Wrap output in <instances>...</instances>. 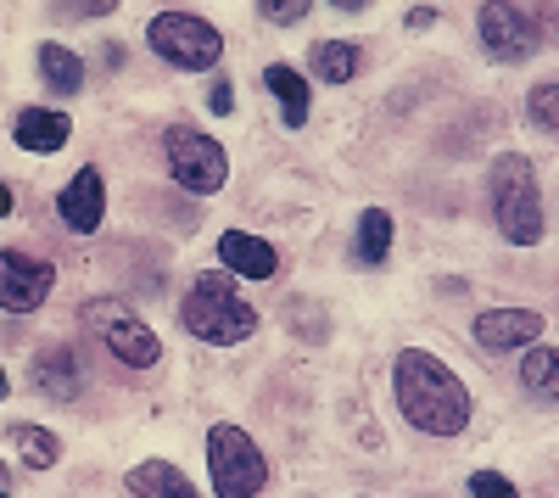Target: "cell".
<instances>
[{"label": "cell", "mask_w": 559, "mask_h": 498, "mask_svg": "<svg viewBox=\"0 0 559 498\" xmlns=\"http://www.w3.org/2000/svg\"><path fill=\"white\" fill-rule=\"evenodd\" d=\"M392 387H397V410L414 431L426 437H459L471 426V387L459 381L453 365H442L426 347H403L392 365Z\"/></svg>", "instance_id": "cell-1"}, {"label": "cell", "mask_w": 559, "mask_h": 498, "mask_svg": "<svg viewBox=\"0 0 559 498\" xmlns=\"http://www.w3.org/2000/svg\"><path fill=\"white\" fill-rule=\"evenodd\" d=\"M179 325L213 347H236L258 331V308L247 297H236V275L229 269H207V275L191 281V297L179 303Z\"/></svg>", "instance_id": "cell-2"}, {"label": "cell", "mask_w": 559, "mask_h": 498, "mask_svg": "<svg viewBox=\"0 0 559 498\" xmlns=\"http://www.w3.org/2000/svg\"><path fill=\"white\" fill-rule=\"evenodd\" d=\"M487 202H492V218H498V236L509 247H537L543 241V186H537V168L521 152L492 157Z\"/></svg>", "instance_id": "cell-3"}, {"label": "cell", "mask_w": 559, "mask_h": 498, "mask_svg": "<svg viewBox=\"0 0 559 498\" xmlns=\"http://www.w3.org/2000/svg\"><path fill=\"white\" fill-rule=\"evenodd\" d=\"M207 476L218 498H258L269 482V460L258 454V442L241 426H213L207 431Z\"/></svg>", "instance_id": "cell-4"}, {"label": "cell", "mask_w": 559, "mask_h": 498, "mask_svg": "<svg viewBox=\"0 0 559 498\" xmlns=\"http://www.w3.org/2000/svg\"><path fill=\"white\" fill-rule=\"evenodd\" d=\"M146 39L168 68H185V73H207L224 57V34L213 23H202L197 12H157L146 23Z\"/></svg>", "instance_id": "cell-5"}, {"label": "cell", "mask_w": 559, "mask_h": 498, "mask_svg": "<svg viewBox=\"0 0 559 498\" xmlns=\"http://www.w3.org/2000/svg\"><path fill=\"white\" fill-rule=\"evenodd\" d=\"M84 325L96 331V336L107 342V353L123 358L129 370H152L157 358H163L157 331L140 320V313H134L123 297H96V303H84Z\"/></svg>", "instance_id": "cell-6"}, {"label": "cell", "mask_w": 559, "mask_h": 498, "mask_svg": "<svg viewBox=\"0 0 559 498\" xmlns=\"http://www.w3.org/2000/svg\"><path fill=\"white\" fill-rule=\"evenodd\" d=\"M163 152H168V174H174V186H179V191H191V197H213V191H224L229 157H224V146L213 141V134L174 123V129L163 134Z\"/></svg>", "instance_id": "cell-7"}, {"label": "cell", "mask_w": 559, "mask_h": 498, "mask_svg": "<svg viewBox=\"0 0 559 498\" xmlns=\"http://www.w3.org/2000/svg\"><path fill=\"white\" fill-rule=\"evenodd\" d=\"M476 34H481V51L492 62H526L537 45H543V28L532 12H521L515 0H487L476 12Z\"/></svg>", "instance_id": "cell-8"}, {"label": "cell", "mask_w": 559, "mask_h": 498, "mask_svg": "<svg viewBox=\"0 0 559 498\" xmlns=\"http://www.w3.org/2000/svg\"><path fill=\"white\" fill-rule=\"evenodd\" d=\"M51 286H57V269L45 263V258H28L17 247L0 252V303H7L12 313L39 308L45 297H51Z\"/></svg>", "instance_id": "cell-9"}, {"label": "cell", "mask_w": 559, "mask_h": 498, "mask_svg": "<svg viewBox=\"0 0 559 498\" xmlns=\"http://www.w3.org/2000/svg\"><path fill=\"white\" fill-rule=\"evenodd\" d=\"M28 381L51 398V403H73L84 392V358L73 342H51V347H39L34 353V365H28Z\"/></svg>", "instance_id": "cell-10"}, {"label": "cell", "mask_w": 559, "mask_h": 498, "mask_svg": "<svg viewBox=\"0 0 559 498\" xmlns=\"http://www.w3.org/2000/svg\"><path fill=\"white\" fill-rule=\"evenodd\" d=\"M471 331L487 353H515V347L543 336V313L537 308H481Z\"/></svg>", "instance_id": "cell-11"}, {"label": "cell", "mask_w": 559, "mask_h": 498, "mask_svg": "<svg viewBox=\"0 0 559 498\" xmlns=\"http://www.w3.org/2000/svg\"><path fill=\"white\" fill-rule=\"evenodd\" d=\"M57 213H62L68 230H79V236L96 230L102 213H107V186H102V174H96V168H79L68 186H62V197H57Z\"/></svg>", "instance_id": "cell-12"}, {"label": "cell", "mask_w": 559, "mask_h": 498, "mask_svg": "<svg viewBox=\"0 0 559 498\" xmlns=\"http://www.w3.org/2000/svg\"><path fill=\"white\" fill-rule=\"evenodd\" d=\"M218 263L229 275H247V281H269L280 269V252L263 241V236H247V230H224L218 236Z\"/></svg>", "instance_id": "cell-13"}, {"label": "cell", "mask_w": 559, "mask_h": 498, "mask_svg": "<svg viewBox=\"0 0 559 498\" xmlns=\"http://www.w3.org/2000/svg\"><path fill=\"white\" fill-rule=\"evenodd\" d=\"M12 134H17L23 152H62L68 134H73V123H68V112H57V107H23L17 123H12Z\"/></svg>", "instance_id": "cell-14"}, {"label": "cell", "mask_w": 559, "mask_h": 498, "mask_svg": "<svg viewBox=\"0 0 559 498\" xmlns=\"http://www.w3.org/2000/svg\"><path fill=\"white\" fill-rule=\"evenodd\" d=\"M129 493L134 498H202L191 487V476H185L179 465H168V460H140L129 471Z\"/></svg>", "instance_id": "cell-15"}, {"label": "cell", "mask_w": 559, "mask_h": 498, "mask_svg": "<svg viewBox=\"0 0 559 498\" xmlns=\"http://www.w3.org/2000/svg\"><path fill=\"white\" fill-rule=\"evenodd\" d=\"M308 73H319L324 84H347L364 73V45L353 39H319L313 51H308Z\"/></svg>", "instance_id": "cell-16"}, {"label": "cell", "mask_w": 559, "mask_h": 498, "mask_svg": "<svg viewBox=\"0 0 559 498\" xmlns=\"http://www.w3.org/2000/svg\"><path fill=\"white\" fill-rule=\"evenodd\" d=\"M521 387L526 398L559 410V347H526V365H521Z\"/></svg>", "instance_id": "cell-17"}, {"label": "cell", "mask_w": 559, "mask_h": 498, "mask_svg": "<svg viewBox=\"0 0 559 498\" xmlns=\"http://www.w3.org/2000/svg\"><path fill=\"white\" fill-rule=\"evenodd\" d=\"M34 62H39L45 84H51L57 96H79V84H84V62H79V51H68V45H57V39H45L39 51H34Z\"/></svg>", "instance_id": "cell-18"}, {"label": "cell", "mask_w": 559, "mask_h": 498, "mask_svg": "<svg viewBox=\"0 0 559 498\" xmlns=\"http://www.w3.org/2000/svg\"><path fill=\"white\" fill-rule=\"evenodd\" d=\"M263 84L280 96V112H286V123L297 129V123L308 118V79H302L292 62H269V68H263Z\"/></svg>", "instance_id": "cell-19"}, {"label": "cell", "mask_w": 559, "mask_h": 498, "mask_svg": "<svg viewBox=\"0 0 559 498\" xmlns=\"http://www.w3.org/2000/svg\"><path fill=\"white\" fill-rule=\"evenodd\" d=\"M386 252H392V213L386 208H364V218H358V263H386Z\"/></svg>", "instance_id": "cell-20"}, {"label": "cell", "mask_w": 559, "mask_h": 498, "mask_svg": "<svg viewBox=\"0 0 559 498\" xmlns=\"http://www.w3.org/2000/svg\"><path fill=\"white\" fill-rule=\"evenodd\" d=\"M12 437H17V454H23L28 471H51L62 460V442L45 431V426H12Z\"/></svg>", "instance_id": "cell-21"}, {"label": "cell", "mask_w": 559, "mask_h": 498, "mask_svg": "<svg viewBox=\"0 0 559 498\" xmlns=\"http://www.w3.org/2000/svg\"><path fill=\"white\" fill-rule=\"evenodd\" d=\"M526 118H532L537 129L559 134V79H548V84L532 90V96H526Z\"/></svg>", "instance_id": "cell-22"}, {"label": "cell", "mask_w": 559, "mask_h": 498, "mask_svg": "<svg viewBox=\"0 0 559 498\" xmlns=\"http://www.w3.org/2000/svg\"><path fill=\"white\" fill-rule=\"evenodd\" d=\"M308 7H313V0H258L263 23H274V28H292V23H302V17H308Z\"/></svg>", "instance_id": "cell-23"}, {"label": "cell", "mask_w": 559, "mask_h": 498, "mask_svg": "<svg viewBox=\"0 0 559 498\" xmlns=\"http://www.w3.org/2000/svg\"><path fill=\"white\" fill-rule=\"evenodd\" d=\"M471 498H521V487L509 482L503 471H476L471 476Z\"/></svg>", "instance_id": "cell-24"}, {"label": "cell", "mask_w": 559, "mask_h": 498, "mask_svg": "<svg viewBox=\"0 0 559 498\" xmlns=\"http://www.w3.org/2000/svg\"><path fill=\"white\" fill-rule=\"evenodd\" d=\"M207 107H213V112H218V118H224V112H229V107H236V90H229V84H224V79H213V90H207Z\"/></svg>", "instance_id": "cell-25"}, {"label": "cell", "mask_w": 559, "mask_h": 498, "mask_svg": "<svg viewBox=\"0 0 559 498\" xmlns=\"http://www.w3.org/2000/svg\"><path fill=\"white\" fill-rule=\"evenodd\" d=\"M118 7V0H68V12H79V17H107Z\"/></svg>", "instance_id": "cell-26"}, {"label": "cell", "mask_w": 559, "mask_h": 498, "mask_svg": "<svg viewBox=\"0 0 559 498\" xmlns=\"http://www.w3.org/2000/svg\"><path fill=\"white\" fill-rule=\"evenodd\" d=\"M431 23H437V7H414V12H408V28H414V34H426Z\"/></svg>", "instance_id": "cell-27"}, {"label": "cell", "mask_w": 559, "mask_h": 498, "mask_svg": "<svg viewBox=\"0 0 559 498\" xmlns=\"http://www.w3.org/2000/svg\"><path fill=\"white\" fill-rule=\"evenodd\" d=\"M331 7H336V12H364L369 0H331Z\"/></svg>", "instance_id": "cell-28"}, {"label": "cell", "mask_w": 559, "mask_h": 498, "mask_svg": "<svg viewBox=\"0 0 559 498\" xmlns=\"http://www.w3.org/2000/svg\"><path fill=\"white\" fill-rule=\"evenodd\" d=\"M543 17L554 23V34H559V0H548V7H543Z\"/></svg>", "instance_id": "cell-29"}]
</instances>
